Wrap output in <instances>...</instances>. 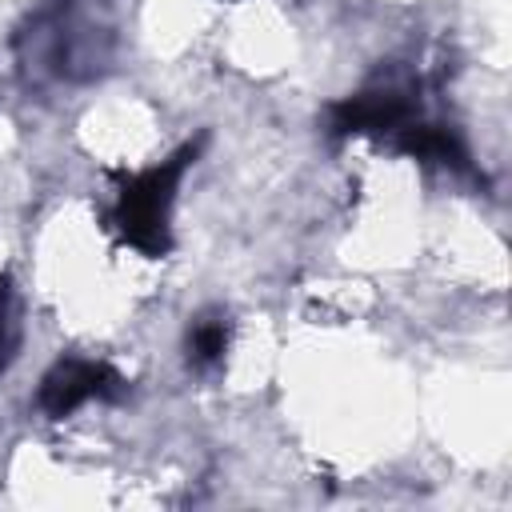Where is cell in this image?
I'll return each mask as SVG.
<instances>
[{
    "mask_svg": "<svg viewBox=\"0 0 512 512\" xmlns=\"http://www.w3.org/2000/svg\"><path fill=\"white\" fill-rule=\"evenodd\" d=\"M200 144L204 140L180 144L168 160L144 168L140 176H132L120 188V200L112 208V228L120 232V240L128 248H136L148 260L168 256V248H172V204H176V188H180L188 164L200 156Z\"/></svg>",
    "mask_w": 512,
    "mask_h": 512,
    "instance_id": "6da1fadb",
    "label": "cell"
},
{
    "mask_svg": "<svg viewBox=\"0 0 512 512\" xmlns=\"http://www.w3.org/2000/svg\"><path fill=\"white\" fill-rule=\"evenodd\" d=\"M120 392H124V380H120V372L112 364L68 356V360H56L44 372L36 404H40L44 416L60 420V416H72L88 400H116Z\"/></svg>",
    "mask_w": 512,
    "mask_h": 512,
    "instance_id": "7a4b0ae2",
    "label": "cell"
},
{
    "mask_svg": "<svg viewBox=\"0 0 512 512\" xmlns=\"http://www.w3.org/2000/svg\"><path fill=\"white\" fill-rule=\"evenodd\" d=\"M408 120H416V104L396 84L364 88V92L344 96L328 108V132L332 136H396Z\"/></svg>",
    "mask_w": 512,
    "mask_h": 512,
    "instance_id": "3957f363",
    "label": "cell"
},
{
    "mask_svg": "<svg viewBox=\"0 0 512 512\" xmlns=\"http://www.w3.org/2000/svg\"><path fill=\"white\" fill-rule=\"evenodd\" d=\"M396 148L416 156V160H432L440 168H452V172H472V160H468V148L464 140L444 128V124H424V120H408L396 136Z\"/></svg>",
    "mask_w": 512,
    "mask_h": 512,
    "instance_id": "277c9868",
    "label": "cell"
},
{
    "mask_svg": "<svg viewBox=\"0 0 512 512\" xmlns=\"http://www.w3.org/2000/svg\"><path fill=\"white\" fill-rule=\"evenodd\" d=\"M228 316L212 312V316H200L192 328H188V364L192 368H212L224 360L228 352Z\"/></svg>",
    "mask_w": 512,
    "mask_h": 512,
    "instance_id": "5b68a950",
    "label": "cell"
},
{
    "mask_svg": "<svg viewBox=\"0 0 512 512\" xmlns=\"http://www.w3.org/2000/svg\"><path fill=\"white\" fill-rule=\"evenodd\" d=\"M20 348V324H16V296H12V280L8 272L0 276V376L8 372V364L16 360Z\"/></svg>",
    "mask_w": 512,
    "mask_h": 512,
    "instance_id": "8992f818",
    "label": "cell"
}]
</instances>
